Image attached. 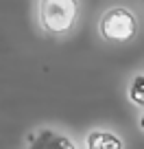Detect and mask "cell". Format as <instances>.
I'll list each match as a JSON object with an SVG mask.
<instances>
[{"instance_id": "4", "label": "cell", "mask_w": 144, "mask_h": 149, "mask_svg": "<svg viewBox=\"0 0 144 149\" xmlns=\"http://www.w3.org/2000/svg\"><path fill=\"white\" fill-rule=\"evenodd\" d=\"M83 147H90V149H122L125 147V140L120 138L118 134H114V132H107V130H101V127H96V130L88 132V136H85L83 140Z\"/></svg>"}, {"instance_id": "5", "label": "cell", "mask_w": 144, "mask_h": 149, "mask_svg": "<svg viewBox=\"0 0 144 149\" xmlns=\"http://www.w3.org/2000/svg\"><path fill=\"white\" fill-rule=\"evenodd\" d=\"M127 94H129V101L133 105L144 107V74H135L133 79H131Z\"/></svg>"}, {"instance_id": "6", "label": "cell", "mask_w": 144, "mask_h": 149, "mask_svg": "<svg viewBox=\"0 0 144 149\" xmlns=\"http://www.w3.org/2000/svg\"><path fill=\"white\" fill-rule=\"evenodd\" d=\"M140 130L144 132V112H142V116H140Z\"/></svg>"}, {"instance_id": "2", "label": "cell", "mask_w": 144, "mask_h": 149, "mask_svg": "<svg viewBox=\"0 0 144 149\" xmlns=\"http://www.w3.org/2000/svg\"><path fill=\"white\" fill-rule=\"evenodd\" d=\"M98 37L112 46L131 44L140 33V18L127 5H109L101 13L96 24Z\"/></svg>"}, {"instance_id": "1", "label": "cell", "mask_w": 144, "mask_h": 149, "mask_svg": "<svg viewBox=\"0 0 144 149\" xmlns=\"http://www.w3.org/2000/svg\"><path fill=\"white\" fill-rule=\"evenodd\" d=\"M83 0H33V22L48 40L72 37L83 20Z\"/></svg>"}, {"instance_id": "3", "label": "cell", "mask_w": 144, "mask_h": 149, "mask_svg": "<svg viewBox=\"0 0 144 149\" xmlns=\"http://www.w3.org/2000/svg\"><path fill=\"white\" fill-rule=\"evenodd\" d=\"M24 145H26V147H55V145L74 147V143H72L68 136L55 132L52 127H37V130H33L31 134L24 138Z\"/></svg>"}]
</instances>
